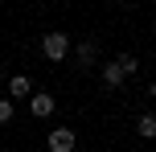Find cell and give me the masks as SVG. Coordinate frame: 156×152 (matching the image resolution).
I'll use <instances>...</instances> for the list:
<instances>
[{"instance_id": "obj_1", "label": "cell", "mask_w": 156, "mask_h": 152, "mask_svg": "<svg viewBox=\"0 0 156 152\" xmlns=\"http://www.w3.org/2000/svg\"><path fill=\"white\" fill-rule=\"evenodd\" d=\"M41 54H45L49 62H66V58L74 54V41H70V33H62V29H49L45 37H41Z\"/></svg>"}, {"instance_id": "obj_2", "label": "cell", "mask_w": 156, "mask_h": 152, "mask_svg": "<svg viewBox=\"0 0 156 152\" xmlns=\"http://www.w3.org/2000/svg\"><path fill=\"white\" fill-rule=\"evenodd\" d=\"M45 148H49V152H74V148H78V132L62 123V128H54V132L45 136Z\"/></svg>"}, {"instance_id": "obj_3", "label": "cell", "mask_w": 156, "mask_h": 152, "mask_svg": "<svg viewBox=\"0 0 156 152\" xmlns=\"http://www.w3.org/2000/svg\"><path fill=\"white\" fill-rule=\"evenodd\" d=\"M29 111H33V119H49V115L58 111V99L49 95V90H33V99H29Z\"/></svg>"}, {"instance_id": "obj_4", "label": "cell", "mask_w": 156, "mask_h": 152, "mask_svg": "<svg viewBox=\"0 0 156 152\" xmlns=\"http://www.w3.org/2000/svg\"><path fill=\"white\" fill-rule=\"evenodd\" d=\"M99 78H103V87H107V90H119V87L127 82V74L119 70V62L111 58V62H103V66H99Z\"/></svg>"}, {"instance_id": "obj_5", "label": "cell", "mask_w": 156, "mask_h": 152, "mask_svg": "<svg viewBox=\"0 0 156 152\" xmlns=\"http://www.w3.org/2000/svg\"><path fill=\"white\" fill-rule=\"evenodd\" d=\"M8 99H33V78L29 74H12L8 78Z\"/></svg>"}, {"instance_id": "obj_6", "label": "cell", "mask_w": 156, "mask_h": 152, "mask_svg": "<svg viewBox=\"0 0 156 152\" xmlns=\"http://www.w3.org/2000/svg\"><path fill=\"white\" fill-rule=\"evenodd\" d=\"M136 136L140 140H156V111H144L136 119Z\"/></svg>"}, {"instance_id": "obj_7", "label": "cell", "mask_w": 156, "mask_h": 152, "mask_svg": "<svg viewBox=\"0 0 156 152\" xmlns=\"http://www.w3.org/2000/svg\"><path fill=\"white\" fill-rule=\"evenodd\" d=\"M94 54H99V45H94V41H82V45H74L78 66H94Z\"/></svg>"}, {"instance_id": "obj_8", "label": "cell", "mask_w": 156, "mask_h": 152, "mask_svg": "<svg viewBox=\"0 0 156 152\" xmlns=\"http://www.w3.org/2000/svg\"><path fill=\"white\" fill-rule=\"evenodd\" d=\"M115 62H119V70H123L127 78H136V74H140V58H136V54H119Z\"/></svg>"}, {"instance_id": "obj_9", "label": "cell", "mask_w": 156, "mask_h": 152, "mask_svg": "<svg viewBox=\"0 0 156 152\" xmlns=\"http://www.w3.org/2000/svg\"><path fill=\"white\" fill-rule=\"evenodd\" d=\"M12 115H16V103H12V99H0V128L12 123Z\"/></svg>"}, {"instance_id": "obj_10", "label": "cell", "mask_w": 156, "mask_h": 152, "mask_svg": "<svg viewBox=\"0 0 156 152\" xmlns=\"http://www.w3.org/2000/svg\"><path fill=\"white\" fill-rule=\"evenodd\" d=\"M148 95H152V99H156V82H152V87H148Z\"/></svg>"}]
</instances>
